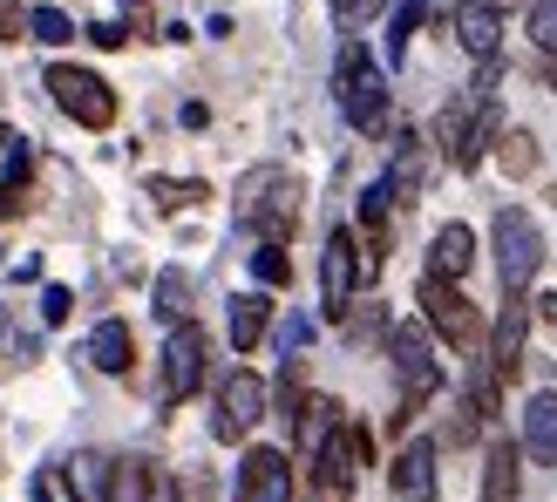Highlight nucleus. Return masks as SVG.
<instances>
[{"mask_svg": "<svg viewBox=\"0 0 557 502\" xmlns=\"http://www.w3.org/2000/svg\"><path fill=\"white\" fill-rule=\"evenodd\" d=\"M523 340H531V305H523V292H510L504 299V319H496V332H490V367H496V380H517L523 374Z\"/></svg>", "mask_w": 557, "mask_h": 502, "instance_id": "obj_11", "label": "nucleus"}, {"mask_svg": "<svg viewBox=\"0 0 557 502\" xmlns=\"http://www.w3.org/2000/svg\"><path fill=\"white\" fill-rule=\"evenodd\" d=\"M537 305H544V319H557V292H544V299H537Z\"/></svg>", "mask_w": 557, "mask_h": 502, "instance_id": "obj_38", "label": "nucleus"}, {"mask_svg": "<svg viewBox=\"0 0 557 502\" xmlns=\"http://www.w3.org/2000/svg\"><path fill=\"white\" fill-rule=\"evenodd\" d=\"M238 217H245V225H252L265 244H286L293 225H299V177L278 171V163L245 171V184H238Z\"/></svg>", "mask_w": 557, "mask_h": 502, "instance_id": "obj_1", "label": "nucleus"}, {"mask_svg": "<svg viewBox=\"0 0 557 502\" xmlns=\"http://www.w3.org/2000/svg\"><path fill=\"white\" fill-rule=\"evenodd\" d=\"M333 96H341V116L360 129V136H381L387 129V81L374 68V54L347 41L341 48V62H333Z\"/></svg>", "mask_w": 557, "mask_h": 502, "instance_id": "obj_2", "label": "nucleus"}, {"mask_svg": "<svg viewBox=\"0 0 557 502\" xmlns=\"http://www.w3.org/2000/svg\"><path fill=\"white\" fill-rule=\"evenodd\" d=\"M469 265H476V231H469V225H442L435 231V251H429V272L449 278V286H462Z\"/></svg>", "mask_w": 557, "mask_h": 502, "instance_id": "obj_17", "label": "nucleus"}, {"mask_svg": "<svg viewBox=\"0 0 557 502\" xmlns=\"http://www.w3.org/2000/svg\"><path fill=\"white\" fill-rule=\"evenodd\" d=\"M150 198H157V211H184V204H198V198H205V184H177V177H150Z\"/></svg>", "mask_w": 557, "mask_h": 502, "instance_id": "obj_25", "label": "nucleus"}, {"mask_svg": "<svg viewBox=\"0 0 557 502\" xmlns=\"http://www.w3.org/2000/svg\"><path fill=\"white\" fill-rule=\"evenodd\" d=\"M8 143H14V136H8V129H0V150H8Z\"/></svg>", "mask_w": 557, "mask_h": 502, "instance_id": "obj_41", "label": "nucleus"}, {"mask_svg": "<svg viewBox=\"0 0 557 502\" xmlns=\"http://www.w3.org/2000/svg\"><path fill=\"white\" fill-rule=\"evenodd\" d=\"M381 326H387V319H381V305H360V313L347 319V332H354V340H374Z\"/></svg>", "mask_w": 557, "mask_h": 502, "instance_id": "obj_34", "label": "nucleus"}, {"mask_svg": "<svg viewBox=\"0 0 557 502\" xmlns=\"http://www.w3.org/2000/svg\"><path fill=\"white\" fill-rule=\"evenodd\" d=\"M531 41L544 54H557V0H537V8H531Z\"/></svg>", "mask_w": 557, "mask_h": 502, "instance_id": "obj_28", "label": "nucleus"}, {"mask_svg": "<svg viewBox=\"0 0 557 502\" xmlns=\"http://www.w3.org/2000/svg\"><path fill=\"white\" fill-rule=\"evenodd\" d=\"M157 313L171 319V326H184L190 319V278L171 265V272H157Z\"/></svg>", "mask_w": 557, "mask_h": 502, "instance_id": "obj_22", "label": "nucleus"}, {"mask_svg": "<svg viewBox=\"0 0 557 502\" xmlns=\"http://www.w3.org/2000/svg\"><path fill=\"white\" fill-rule=\"evenodd\" d=\"M27 198H21V184H0V217H21Z\"/></svg>", "mask_w": 557, "mask_h": 502, "instance_id": "obj_37", "label": "nucleus"}, {"mask_svg": "<svg viewBox=\"0 0 557 502\" xmlns=\"http://www.w3.org/2000/svg\"><path fill=\"white\" fill-rule=\"evenodd\" d=\"M422 21H429V0H401V8H395V21H387V54H395V62L408 54V41H414Z\"/></svg>", "mask_w": 557, "mask_h": 502, "instance_id": "obj_23", "label": "nucleus"}, {"mask_svg": "<svg viewBox=\"0 0 557 502\" xmlns=\"http://www.w3.org/2000/svg\"><path fill=\"white\" fill-rule=\"evenodd\" d=\"M387 8V0H347V8H341V21L354 27V21H368V14H381Z\"/></svg>", "mask_w": 557, "mask_h": 502, "instance_id": "obj_36", "label": "nucleus"}, {"mask_svg": "<svg viewBox=\"0 0 557 502\" xmlns=\"http://www.w3.org/2000/svg\"><path fill=\"white\" fill-rule=\"evenodd\" d=\"M48 96H54V109H62V116H75L82 129H109V123H116V89H109L102 75H89V68L54 62V68H48Z\"/></svg>", "mask_w": 557, "mask_h": 502, "instance_id": "obj_5", "label": "nucleus"}, {"mask_svg": "<svg viewBox=\"0 0 557 502\" xmlns=\"http://www.w3.org/2000/svg\"><path fill=\"white\" fill-rule=\"evenodd\" d=\"M422 177H429V163H422V136L401 129V156H395V171H387V190H395V204H414Z\"/></svg>", "mask_w": 557, "mask_h": 502, "instance_id": "obj_20", "label": "nucleus"}, {"mask_svg": "<svg viewBox=\"0 0 557 502\" xmlns=\"http://www.w3.org/2000/svg\"><path fill=\"white\" fill-rule=\"evenodd\" d=\"M306 340H313V319H306V313H293L286 326H278V347H286V360H293V353H299Z\"/></svg>", "mask_w": 557, "mask_h": 502, "instance_id": "obj_31", "label": "nucleus"}, {"mask_svg": "<svg viewBox=\"0 0 557 502\" xmlns=\"http://www.w3.org/2000/svg\"><path fill=\"white\" fill-rule=\"evenodd\" d=\"M456 41L476 54V62H496V41H504V21H496L490 0H462L456 8Z\"/></svg>", "mask_w": 557, "mask_h": 502, "instance_id": "obj_16", "label": "nucleus"}, {"mask_svg": "<svg viewBox=\"0 0 557 502\" xmlns=\"http://www.w3.org/2000/svg\"><path fill=\"white\" fill-rule=\"evenodd\" d=\"M360 278H374L368 251H360V238H354V231H333V238H326V259H320L326 313H341V319H347V305H354V286H360Z\"/></svg>", "mask_w": 557, "mask_h": 502, "instance_id": "obj_9", "label": "nucleus"}, {"mask_svg": "<svg viewBox=\"0 0 557 502\" xmlns=\"http://www.w3.org/2000/svg\"><path fill=\"white\" fill-rule=\"evenodd\" d=\"M27 35H35V41H48V48H62V41L75 35V21H69V14H54V8H35V21H27Z\"/></svg>", "mask_w": 557, "mask_h": 502, "instance_id": "obj_26", "label": "nucleus"}, {"mask_svg": "<svg viewBox=\"0 0 557 502\" xmlns=\"http://www.w3.org/2000/svg\"><path fill=\"white\" fill-rule=\"evenodd\" d=\"M523 455H531L537 468H557V394L523 401Z\"/></svg>", "mask_w": 557, "mask_h": 502, "instance_id": "obj_15", "label": "nucleus"}, {"mask_svg": "<svg viewBox=\"0 0 557 502\" xmlns=\"http://www.w3.org/2000/svg\"><path fill=\"white\" fill-rule=\"evenodd\" d=\"M544 81H550V96H557V54H550V62H544Z\"/></svg>", "mask_w": 557, "mask_h": 502, "instance_id": "obj_39", "label": "nucleus"}, {"mask_svg": "<svg viewBox=\"0 0 557 502\" xmlns=\"http://www.w3.org/2000/svg\"><path fill=\"white\" fill-rule=\"evenodd\" d=\"M89 41H96V48H123V41H129V27H123V21H96V27H89Z\"/></svg>", "mask_w": 557, "mask_h": 502, "instance_id": "obj_35", "label": "nucleus"}, {"mask_svg": "<svg viewBox=\"0 0 557 502\" xmlns=\"http://www.w3.org/2000/svg\"><path fill=\"white\" fill-rule=\"evenodd\" d=\"M259 422H265V380L252 367H238L225 387H218V422H211V435L218 441H245Z\"/></svg>", "mask_w": 557, "mask_h": 502, "instance_id": "obj_10", "label": "nucleus"}, {"mask_svg": "<svg viewBox=\"0 0 557 502\" xmlns=\"http://www.w3.org/2000/svg\"><path fill=\"white\" fill-rule=\"evenodd\" d=\"M238 502H293V468L278 449H252L238 468Z\"/></svg>", "mask_w": 557, "mask_h": 502, "instance_id": "obj_12", "label": "nucleus"}, {"mask_svg": "<svg viewBox=\"0 0 557 502\" xmlns=\"http://www.w3.org/2000/svg\"><path fill=\"white\" fill-rule=\"evenodd\" d=\"M496 272H504V292H523L544 272V231H537V217H523L517 204L496 211Z\"/></svg>", "mask_w": 557, "mask_h": 502, "instance_id": "obj_6", "label": "nucleus"}, {"mask_svg": "<svg viewBox=\"0 0 557 502\" xmlns=\"http://www.w3.org/2000/svg\"><path fill=\"white\" fill-rule=\"evenodd\" d=\"M360 468H368V435H360L354 422H341L326 435V449L306 462V502H347Z\"/></svg>", "mask_w": 557, "mask_h": 502, "instance_id": "obj_3", "label": "nucleus"}, {"mask_svg": "<svg viewBox=\"0 0 557 502\" xmlns=\"http://www.w3.org/2000/svg\"><path fill=\"white\" fill-rule=\"evenodd\" d=\"M69 482L82 489V502H109V482H116V468H109L102 455H75V462H69Z\"/></svg>", "mask_w": 557, "mask_h": 502, "instance_id": "obj_21", "label": "nucleus"}, {"mask_svg": "<svg viewBox=\"0 0 557 502\" xmlns=\"http://www.w3.org/2000/svg\"><path fill=\"white\" fill-rule=\"evenodd\" d=\"M82 360H96V374H129V360H136V332L123 319H102L89 332V347H82Z\"/></svg>", "mask_w": 557, "mask_h": 502, "instance_id": "obj_18", "label": "nucleus"}, {"mask_svg": "<svg viewBox=\"0 0 557 502\" xmlns=\"http://www.w3.org/2000/svg\"><path fill=\"white\" fill-rule=\"evenodd\" d=\"M265 326H272V299H265V292H238V299H232V347L252 353V347L265 340Z\"/></svg>", "mask_w": 557, "mask_h": 502, "instance_id": "obj_19", "label": "nucleus"}, {"mask_svg": "<svg viewBox=\"0 0 557 502\" xmlns=\"http://www.w3.org/2000/svg\"><path fill=\"white\" fill-rule=\"evenodd\" d=\"M387 353H395V374H401V414H395V428H408V414L442 387L435 347H429V326H422V319H401L395 332H387Z\"/></svg>", "mask_w": 557, "mask_h": 502, "instance_id": "obj_4", "label": "nucleus"}, {"mask_svg": "<svg viewBox=\"0 0 557 502\" xmlns=\"http://www.w3.org/2000/svg\"><path fill=\"white\" fill-rule=\"evenodd\" d=\"M69 313H75V292H69V286H48V292H41V319H48V326H62Z\"/></svg>", "mask_w": 557, "mask_h": 502, "instance_id": "obj_29", "label": "nucleus"}, {"mask_svg": "<svg viewBox=\"0 0 557 502\" xmlns=\"http://www.w3.org/2000/svg\"><path fill=\"white\" fill-rule=\"evenodd\" d=\"M490 8H496V14H504V8H517V0H490Z\"/></svg>", "mask_w": 557, "mask_h": 502, "instance_id": "obj_40", "label": "nucleus"}, {"mask_svg": "<svg viewBox=\"0 0 557 502\" xmlns=\"http://www.w3.org/2000/svg\"><path fill=\"white\" fill-rule=\"evenodd\" d=\"M252 272L265 278V286H286V278H293V259H286V244H259V251H252Z\"/></svg>", "mask_w": 557, "mask_h": 502, "instance_id": "obj_27", "label": "nucleus"}, {"mask_svg": "<svg viewBox=\"0 0 557 502\" xmlns=\"http://www.w3.org/2000/svg\"><path fill=\"white\" fill-rule=\"evenodd\" d=\"M517 489H523V441L496 435L483 455V502H517Z\"/></svg>", "mask_w": 557, "mask_h": 502, "instance_id": "obj_13", "label": "nucleus"}, {"mask_svg": "<svg viewBox=\"0 0 557 502\" xmlns=\"http://www.w3.org/2000/svg\"><path fill=\"white\" fill-rule=\"evenodd\" d=\"M395 495H408V502H435V441L422 435V441H408V449L395 455Z\"/></svg>", "mask_w": 557, "mask_h": 502, "instance_id": "obj_14", "label": "nucleus"}, {"mask_svg": "<svg viewBox=\"0 0 557 502\" xmlns=\"http://www.w3.org/2000/svg\"><path fill=\"white\" fill-rule=\"evenodd\" d=\"M205 367H211V340H205V326H171V340H163V401H190L205 387Z\"/></svg>", "mask_w": 557, "mask_h": 502, "instance_id": "obj_8", "label": "nucleus"}, {"mask_svg": "<svg viewBox=\"0 0 557 502\" xmlns=\"http://www.w3.org/2000/svg\"><path fill=\"white\" fill-rule=\"evenodd\" d=\"M422 319L449 340L456 353H469L476 360V347H483V319H476V305H469V292L462 286H449V278H422Z\"/></svg>", "mask_w": 557, "mask_h": 502, "instance_id": "obj_7", "label": "nucleus"}, {"mask_svg": "<svg viewBox=\"0 0 557 502\" xmlns=\"http://www.w3.org/2000/svg\"><path fill=\"white\" fill-rule=\"evenodd\" d=\"M27 21H35V14H21V0H0V41H21Z\"/></svg>", "mask_w": 557, "mask_h": 502, "instance_id": "obj_32", "label": "nucleus"}, {"mask_svg": "<svg viewBox=\"0 0 557 502\" xmlns=\"http://www.w3.org/2000/svg\"><path fill=\"white\" fill-rule=\"evenodd\" d=\"M35 502H75L69 482H62V468H41V476H35Z\"/></svg>", "mask_w": 557, "mask_h": 502, "instance_id": "obj_33", "label": "nucleus"}, {"mask_svg": "<svg viewBox=\"0 0 557 502\" xmlns=\"http://www.w3.org/2000/svg\"><path fill=\"white\" fill-rule=\"evenodd\" d=\"M0 353H8V360H35V340H27L14 319H0Z\"/></svg>", "mask_w": 557, "mask_h": 502, "instance_id": "obj_30", "label": "nucleus"}, {"mask_svg": "<svg viewBox=\"0 0 557 502\" xmlns=\"http://www.w3.org/2000/svg\"><path fill=\"white\" fill-rule=\"evenodd\" d=\"M504 171H510V177H531V171H537V143H531V129H504Z\"/></svg>", "mask_w": 557, "mask_h": 502, "instance_id": "obj_24", "label": "nucleus"}]
</instances>
